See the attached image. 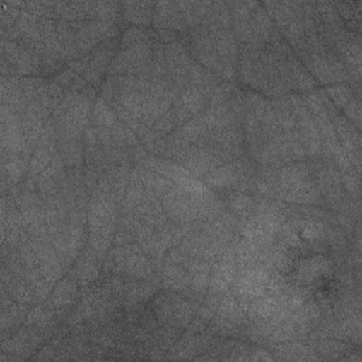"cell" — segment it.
Listing matches in <instances>:
<instances>
[{
	"label": "cell",
	"instance_id": "23",
	"mask_svg": "<svg viewBox=\"0 0 362 362\" xmlns=\"http://www.w3.org/2000/svg\"><path fill=\"white\" fill-rule=\"evenodd\" d=\"M105 259L96 255L89 246L85 247L69 270L71 276L78 281L81 287H86L92 284L100 274Z\"/></svg>",
	"mask_w": 362,
	"mask_h": 362
},
{
	"label": "cell",
	"instance_id": "60",
	"mask_svg": "<svg viewBox=\"0 0 362 362\" xmlns=\"http://www.w3.org/2000/svg\"><path fill=\"white\" fill-rule=\"evenodd\" d=\"M66 93H68V89H65L62 85L57 83L54 79L48 81V96H49L51 112H54L59 106V103L62 102Z\"/></svg>",
	"mask_w": 362,
	"mask_h": 362
},
{
	"label": "cell",
	"instance_id": "48",
	"mask_svg": "<svg viewBox=\"0 0 362 362\" xmlns=\"http://www.w3.org/2000/svg\"><path fill=\"white\" fill-rule=\"evenodd\" d=\"M341 20L346 25V28L355 34L361 31V1H339L334 3Z\"/></svg>",
	"mask_w": 362,
	"mask_h": 362
},
{
	"label": "cell",
	"instance_id": "11",
	"mask_svg": "<svg viewBox=\"0 0 362 362\" xmlns=\"http://www.w3.org/2000/svg\"><path fill=\"white\" fill-rule=\"evenodd\" d=\"M327 109L328 113L332 119V124L335 129V134L338 139V143L341 146V148L344 150V153L346 154L352 168L361 174V133L359 130L346 120V117L344 115L339 113V110L334 106V103L328 99L327 96Z\"/></svg>",
	"mask_w": 362,
	"mask_h": 362
},
{
	"label": "cell",
	"instance_id": "46",
	"mask_svg": "<svg viewBox=\"0 0 362 362\" xmlns=\"http://www.w3.org/2000/svg\"><path fill=\"white\" fill-rule=\"evenodd\" d=\"M223 201L226 204L228 211L235 214L239 219L246 218L253 214L255 197L250 194L240 192V191H232V192L226 194Z\"/></svg>",
	"mask_w": 362,
	"mask_h": 362
},
{
	"label": "cell",
	"instance_id": "62",
	"mask_svg": "<svg viewBox=\"0 0 362 362\" xmlns=\"http://www.w3.org/2000/svg\"><path fill=\"white\" fill-rule=\"evenodd\" d=\"M188 255L180 247V246H174L171 249H168L163 257V262H168V263H175V264H185V262L188 260Z\"/></svg>",
	"mask_w": 362,
	"mask_h": 362
},
{
	"label": "cell",
	"instance_id": "1",
	"mask_svg": "<svg viewBox=\"0 0 362 362\" xmlns=\"http://www.w3.org/2000/svg\"><path fill=\"white\" fill-rule=\"evenodd\" d=\"M88 246L100 257H106L113 246V238L117 229L119 206L116 201L103 192L90 191L88 204Z\"/></svg>",
	"mask_w": 362,
	"mask_h": 362
},
{
	"label": "cell",
	"instance_id": "56",
	"mask_svg": "<svg viewBox=\"0 0 362 362\" xmlns=\"http://www.w3.org/2000/svg\"><path fill=\"white\" fill-rule=\"evenodd\" d=\"M341 331L344 334V337L346 338V341H351L355 345L361 344V313H355L351 314L348 317L339 318L338 320Z\"/></svg>",
	"mask_w": 362,
	"mask_h": 362
},
{
	"label": "cell",
	"instance_id": "58",
	"mask_svg": "<svg viewBox=\"0 0 362 362\" xmlns=\"http://www.w3.org/2000/svg\"><path fill=\"white\" fill-rule=\"evenodd\" d=\"M341 185H342L344 191L352 199H359V195H361V181H359V174L355 170H349V171H342L341 173Z\"/></svg>",
	"mask_w": 362,
	"mask_h": 362
},
{
	"label": "cell",
	"instance_id": "9",
	"mask_svg": "<svg viewBox=\"0 0 362 362\" xmlns=\"http://www.w3.org/2000/svg\"><path fill=\"white\" fill-rule=\"evenodd\" d=\"M260 51L262 49L239 48L238 76L242 83L257 90V93L264 98L273 99V90L260 58Z\"/></svg>",
	"mask_w": 362,
	"mask_h": 362
},
{
	"label": "cell",
	"instance_id": "54",
	"mask_svg": "<svg viewBox=\"0 0 362 362\" xmlns=\"http://www.w3.org/2000/svg\"><path fill=\"white\" fill-rule=\"evenodd\" d=\"M325 95L328 96V99L334 103V106L338 109V110H342L346 103L356 95L354 92V89L351 88L349 83H335V85H329V86H325L324 89ZM361 96V95H359Z\"/></svg>",
	"mask_w": 362,
	"mask_h": 362
},
{
	"label": "cell",
	"instance_id": "3",
	"mask_svg": "<svg viewBox=\"0 0 362 362\" xmlns=\"http://www.w3.org/2000/svg\"><path fill=\"white\" fill-rule=\"evenodd\" d=\"M294 54L310 72V75L315 79V82H320L321 85L329 86L335 83L352 82L344 62L331 48H327L318 54H310L305 51H297Z\"/></svg>",
	"mask_w": 362,
	"mask_h": 362
},
{
	"label": "cell",
	"instance_id": "34",
	"mask_svg": "<svg viewBox=\"0 0 362 362\" xmlns=\"http://www.w3.org/2000/svg\"><path fill=\"white\" fill-rule=\"evenodd\" d=\"M173 106V102L167 98L161 96L160 93L148 90L144 93L143 98V107H141V124L144 126H153L165 112H168Z\"/></svg>",
	"mask_w": 362,
	"mask_h": 362
},
{
	"label": "cell",
	"instance_id": "51",
	"mask_svg": "<svg viewBox=\"0 0 362 362\" xmlns=\"http://www.w3.org/2000/svg\"><path fill=\"white\" fill-rule=\"evenodd\" d=\"M116 120L117 117L115 112L110 109V106L102 98H96L90 113V123L93 126L112 127L116 123Z\"/></svg>",
	"mask_w": 362,
	"mask_h": 362
},
{
	"label": "cell",
	"instance_id": "45",
	"mask_svg": "<svg viewBox=\"0 0 362 362\" xmlns=\"http://www.w3.org/2000/svg\"><path fill=\"white\" fill-rule=\"evenodd\" d=\"M55 30H57V35L65 57V61H74L76 58H79V52L76 48V41H75V31L71 27V23L62 18H55Z\"/></svg>",
	"mask_w": 362,
	"mask_h": 362
},
{
	"label": "cell",
	"instance_id": "35",
	"mask_svg": "<svg viewBox=\"0 0 362 362\" xmlns=\"http://www.w3.org/2000/svg\"><path fill=\"white\" fill-rule=\"evenodd\" d=\"M305 342L320 359H341L344 354L352 352V345L341 339L307 338Z\"/></svg>",
	"mask_w": 362,
	"mask_h": 362
},
{
	"label": "cell",
	"instance_id": "52",
	"mask_svg": "<svg viewBox=\"0 0 362 362\" xmlns=\"http://www.w3.org/2000/svg\"><path fill=\"white\" fill-rule=\"evenodd\" d=\"M57 83L62 85L65 89L71 90V92H76V93H82L89 83L82 78V75L76 74L75 71H72L71 68H62L57 75H54L52 78Z\"/></svg>",
	"mask_w": 362,
	"mask_h": 362
},
{
	"label": "cell",
	"instance_id": "29",
	"mask_svg": "<svg viewBox=\"0 0 362 362\" xmlns=\"http://www.w3.org/2000/svg\"><path fill=\"white\" fill-rule=\"evenodd\" d=\"M71 27L75 31L76 48L81 57L88 55L95 47H98L102 41H105L99 23L96 20L72 21Z\"/></svg>",
	"mask_w": 362,
	"mask_h": 362
},
{
	"label": "cell",
	"instance_id": "28",
	"mask_svg": "<svg viewBox=\"0 0 362 362\" xmlns=\"http://www.w3.org/2000/svg\"><path fill=\"white\" fill-rule=\"evenodd\" d=\"M79 298V284L78 281L71 276H64L52 288L49 297L45 300V304L55 310H68L71 305H74Z\"/></svg>",
	"mask_w": 362,
	"mask_h": 362
},
{
	"label": "cell",
	"instance_id": "16",
	"mask_svg": "<svg viewBox=\"0 0 362 362\" xmlns=\"http://www.w3.org/2000/svg\"><path fill=\"white\" fill-rule=\"evenodd\" d=\"M215 41V48L221 61V79L225 82H235L238 78L239 47L230 30H218L211 33Z\"/></svg>",
	"mask_w": 362,
	"mask_h": 362
},
{
	"label": "cell",
	"instance_id": "13",
	"mask_svg": "<svg viewBox=\"0 0 362 362\" xmlns=\"http://www.w3.org/2000/svg\"><path fill=\"white\" fill-rule=\"evenodd\" d=\"M153 55V45H136L129 48H119L110 65L107 66V76L137 75L150 62Z\"/></svg>",
	"mask_w": 362,
	"mask_h": 362
},
{
	"label": "cell",
	"instance_id": "40",
	"mask_svg": "<svg viewBox=\"0 0 362 362\" xmlns=\"http://www.w3.org/2000/svg\"><path fill=\"white\" fill-rule=\"evenodd\" d=\"M216 314L219 317H222L223 320L238 325V327H246L250 321L246 315V313L243 311L239 300L235 297V294L229 290L225 294L219 296V304H218V310Z\"/></svg>",
	"mask_w": 362,
	"mask_h": 362
},
{
	"label": "cell",
	"instance_id": "6",
	"mask_svg": "<svg viewBox=\"0 0 362 362\" xmlns=\"http://www.w3.org/2000/svg\"><path fill=\"white\" fill-rule=\"evenodd\" d=\"M294 120L296 130L298 133L300 141L305 151V157L310 161L321 158V140L318 136V130L315 122L307 107L304 96L300 93H287Z\"/></svg>",
	"mask_w": 362,
	"mask_h": 362
},
{
	"label": "cell",
	"instance_id": "37",
	"mask_svg": "<svg viewBox=\"0 0 362 362\" xmlns=\"http://www.w3.org/2000/svg\"><path fill=\"white\" fill-rule=\"evenodd\" d=\"M154 4V1H123L122 20L132 25L146 28L153 21Z\"/></svg>",
	"mask_w": 362,
	"mask_h": 362
},
{
	"label": "cell",
	"instance_id": "15",
	"mask_svg": "<svg viewBox=\"0 0 362 362\" xmlns=\"http://www.w3.org/2000/svg\"><path fill=\"white\" fill-rule=\"evenodd\" d=\"M1 58H6L16 69L18 76H38L41 75V58L34 51L16 41L1 40Z\"/></svg>",
	"mask_w": 362,
	"mask_h": 362
},
{
	"label": "cell",
	"instance_id": "47",
	"mask_svg": "<svg viewBox=\"0 0 362 362\" xmlns=\"http://www.w3.org/2000/svg\"><path fill=\"white\" fill-rule=\"evenodd\" d=\"M58 154L64 160L66 168L83 167V141L82 140H62L58 141Z\"/></svg>",
	"mask_w": 362,
	"mask_h": 362
},
{
	"label": "cell",
	"instance_id": "39",
	"mask_svg": "<svg viewBox=\"0 0 362 362\" xmlns=\"http://www.w3.org/2000/svg\"><path fill=\"white\" fill-rule=\"evenodd\" d=\"M185 269L189 276L191 290L199 296H205L208 291L209 284V274H211V263L197 257H188L185 262Z\"/></svg>",
	"mask_w": 362,
	"mask_h": 362
},
{
	"label": "cell",
	"instance_id": "27",
	"mask_svg": "<svg viewBox=\"0 0 362 362\" xmlns=\"http://www.w3.org/2000/svg\"><path fill=\"white\" fill-rule=\"evenodd\" d=\"M332 270V260L318 256L311 259H304L294 266L296 272V284L301 287H307L318 281L322 276H327Z\"/></svg>",
	"mask_w": 362,
	"mask_h": 362
},
{
	"label": "cell",
	"instance_id": "18",
	"mask_svg": "<svg viewBox=\"0 0 362 362\" xmlns=\"http://www.w3.org/2000/svg\"><path fill=\"white\" fill-rule=\"evenodd\" d=\"M117 49V37L102 41L98 47H95L88 55V64L85 71L82 72V78L93 88L102 85V76L107 66L110 65L112 59L116 55Z\"/></svg>",
	"mask_w": 362,
	"mask_h": 362
},
{
	"label": "cell",
	"instance_id": "12",
	"mask_svg": "<svg viewBox=\"0 0 362 362\" xmlns=\"http://www.w3.org/2000/svg\"><path fill=\"white\" fill-rule=\"evenodd\" d=\"M55 327H44V325H23L8 338L3 339L1 351L20 356L21 359L30 358L31 354L54 332Z\"/></svg>",
	"mask_w": 362,
	"mask_h": 362
},
{
	"label": "cell",
	"instance_id": "38",
	"mask_svg": "<svg viewBox=\"0 0 362 362\" xmlns=\"http://www.w3.org/2000/svg\"><path fill=\"white\" fill-rule=\"evenodd\" d=\"M277 361H311L320 359L304 339H291L272 346Z\"/></svg>",
	"mask_w": 362,
	"mask_h": 362
},
{
	"label": "cell",
	"instance_id": "36",
	"mask_svg": "<svg viewBox=\"0 0 362 362\" xmlns=\"http://www.w3.org/2000/svg\"><path fill=\"white\" fill-rule=\"evenodd\" d=\"M95 1H55V17L72 21L93 20Z\"/></svg>",
	"mask_w": 362,
	"mask_h": 362
},
{
	"label": "cell",
	"instance_id": "20",
	"mask_svg": "<svg viewBox=\"0 0 362 362\" xmlns=\"http://www.w3.org/2000/svg\"><path fill=\"white\" fill-rule=\"evenodd\" d=\"M206 105H208V99L198 88L187 86L181 92L180 98L171 106V112H173L177 129L181 127L191 117L201 115L205 110Z\"/></svg>",
	"mask_w": 362,
	"mask_h": 362
},
{
	"label": "cell",
	"instance_id": "24",
	"mask_svg": "<svg viewBox=\"0 0 362 362\" xmlns=\"http://www.w3.org/2000/svg\"><path fill=\"white\" fill-rule=\"evenodd\" d=\"M1 195L11 187L21 184L28 174V161L21 154H1Z\"/></svg>",
	"mask_w": 362,
	"mask_h": 362
},
{
	"label": "cell",
	"instance_id": "63",
	"mask_svg": "<svg viewBox=\"0 0 362 362\" xmlns=\"http://www.w3.org/2000/svg\"><path fill=\"white\" fill-rule=\"evenodd\" d=\"M250 352L252 354H249V359H252V361H259V359L260 361H272V359H274V356L272 354H269L267 351H264L262 348H252Z\"/></svg>",
	"mask_w": 362,
	"mask_h": 362
},
{
	"label": "cell",
	"instance_id": "64",
	"mask_svg": "<svg viewBox=\"0 0 362 362\" xmlns=\"http://www.w3.org/2000/svg\"><path fill=\"white\" fill-rule=\"evenodd\" d=\"M341 359H346V361H356V362H361L362 361V356L359 352L354 354V355H349V356H342Z\"/></svg>",
	"mask_w": 362,
	"mask_h": 362
},
{
	"label": "cell",
	"instance_id": "41",
	"mask_svg": "<svg viewBox=\"0 0 362 362\" xmlns=\"http://www.w3.org/2000/svg\"><path fill=\"white\" fill-rule=\"evenodd\" d=\"M178 136L184 139L191 146L197 144H205L209 139V130L206 127V123L202 117V115H197L191 117L188 122H185L181 127L175 129Z\"/></svg>",
	"mask_w": 362,
	"mask_h": 362
},
{
	"label": "cell",
	"instance_id": "30",
	"mask_svg": "<svg viewBox=\"0 0 362 362\" xmlns=\"http://www.w3.org/2000/svg\"><path fill=\"white\" fill-rule=\"evenodd\" d=\"M28 305L17 303L11 300L10 297H1V313H0V329H1V338L4 339L6 335H11L13 329L18 328L21 324H24L27 314H28Z\"/></svg>",
	"mask_w": 362,
	"mask_h": 362
},
{
	"label": "cell",
	"instance_id": "8",
	"mask_svg": "<svg viewBox=\"0 0 362 362\" xmlns=\"http://www.w3.org/2000/svg\"><path fill=\"white\" fill-rule=\"evenodd\" d=\"M0 147L1 154H21L28 163L34 151L25 141L20 113L7 105L0 106Z\"/></svg>",
	"mask_w": 362,
	"mask_h": 362
},
{
	"label": "cell",
	"instance_id": "49",
	"mask_svg": "<svg viewBox=\"0 0 362 362\" xmlns=\"http://www.w3.org/2000/svg\"><path fill=\"white\" fill-rule=\"evenodd\" d=\"M153 42H154V38L150 30L144 27L132 25L123 31L119 48H129L136 45H153Z\"/></svg>",
	"mask_w": 362,
	"mask_h": 362
},
{
	"label": "cell",
	"instance_id": "22",
	"mask_svg": "<svg viewBox=\"0 0 362 362\" xmlns=\"http://www.w3.org/2000/svg\"><path fill=\"white\" fill-rule=\"evenodd\" d=\"M164 58L168 75L180 81L185 88L187 75L192 68L195 59L191 57L188 48L181 41H174L171 44L164 45Z\"/></svg>",
	"mask_w": 362,
	"mask_h": 362
},
{
	"label": "cell",
	"instance_id": "14",
	"mask_svg": "<svg viewBox=\"0 0 362 362\" xmlns=\"http://www.w3.org/2000/svg\"><path fill=\"white\" fill-rule=\"evenodd\" d=\"M221 164H223L221 151L209 141L205 144L191 146L184 158L180 161L182 168L199 180Z\"/></svg>",
	"mask_w": 362,
	"mask_h": 362
},
{
	"label": "cell",
	"instance_id": "33",
	"mask_svg": "<svg viewBox=\"0 0 362 362\" xmlns=\"http://www.w3.org/2000/svg\"><path fill=\"white\" fill-rule=\"evenodd\" d=\"M161 287L167 291L184 294L191 288L189 276L184 264L163 262L161 266Z\"/></svg>",
	"mask_w": 362,
	"mask_h": 362
},
{
	"label": "cell",
	"instance_id": "50",
	"mask_svg": "<svg viewBox=\"0 0 362 362\" xmlns=\"http://www.w3.org/2000/svg\"><path fill=\"white\" fill-rule=\"evenodd\" d=\"M110 134H112V144L116 148H130L139 144V139L136 133L130 127L123 124L119 119L110 127Z\"/></svg>",
	"mask_w": 362,
	"mask_h": 362
},
{
	"label": "cell",
	"instance_id": "17",
	"mask_svg": "<svg viewBox=\"0 0 362 362\" xmlns=\"http://www.w3.org/2000/svg\"><path fill=\"white\" fill-rule=\"evenodd\" d=\"M239 274V267L235 260V253L232 245L226 249L221 259L211 264V274H209V284L208 293L222 296L229 291L236 281Z\"/></svg>",
	"mask_w": 362,
	"mask_h": 362
},
{
	"label": "cell",
	"instance_id": "31",
	"mask_svg": "<svg viewBox=\"0 0 362 362\" xmlns=\"http://www.w3.org/2000/svg\"><path fill=\"white\" fill-rule=\"evenodd\" d=\"M0 95L1 105L10 106L17 113H23L27 107V99L21 86V76H4L0 78Z\"/></svg>",
	"mask_w": 362,
	"mask_h": 362
},
{
	"label": "cell",
	"instance_id": "19",
	"mask_svg": "<svg viewBox=\"0 0 362 362\" xmlns=\"http://www.w3.org/2000/svg\"><path fill=\"white\" fill-rule=\"evenodd\" d=\"M270 272L260 267H247L239 270L236 281L233 283L230 291L240 301H250L257 298L266 291L267 280Z\"/></svg>",
	"mask_w": 362,
	"mask_h": 362
},
{
	"label": "cell",
	"instance_id": "26",
	"mask_svg": "<svg viewBox=\"0 0 362 362\" xmlns=\"http://www.w3.org/2000/svg\"><path fill=\"white\" fill-rule=\"evenodd\" d=\"M151 24L154 30H171L177 33L188 30L175 1H157L154 4Z\"/></svg>",
	"mask_w": 362,
	"mask_h": 362
},
{
	"label": "cell",
	"instance_id": "4",
	"mask_svg": "<svg viewBox=\"0 0 362 362\" xmlns=\"http://www.w3.org/2000/svg\"><path fill=\"white\" fill-rule=\"evenodd\" d=\"M199 303L178 293L167 291L157 294L153 300V313L161 325L187 328L198 310Z\"/></svg>",
	"mask_w": 362,
	"mask_h": 362
},
{
	"label": "cell",
	"instance_id": "10",
	"mask_svg": "<svg viewBox=\"0 0 362 362\" xmlns=\"http://www.w3.org/2000/svg\"><path fill=\"white\" fill-rule=\"evenodd\" d=\"M86 225L65 221L51 236V243L64 264L69 269L81 252L85 249L86 242Z\"/></svg>",
	"mask_w": 362,
	"mask_h": 362
},
{
	"label": "cell",
	"instance_id": "2",
	"mask_svg": "<svg viewBox=\"0 0 362 362\" xmlns=\"http://www.w3.org/2000/svg\"><path fill=\"white\" fill-rule=\"evenodd\" d=\"M262 6L293 51H303L305 45L303 1H264Z\"/></svg>",
	"mask_w": 362,
	"mask_h": 362
},
{
	"label": "cell",
	"instance_id": "61",
	"mask_svg": "<svg viewBox=\"0 0 362 362\" xmlns=\"http://www.w3.org/2000/svg\"><path fill=\"white\" fill-rule=\"evenodd\" d=\"M151 127L156 132H158L160 134H163V136H167V134L173 133L177 129V124H175V120H174L171 109L168 112H165Z\"/></svg>",
	"mask_w": 362,
	"mask_h": 362
},
{
	"label": "cell",
	"instance_id": "57",
	"mask_svg": "<svg viewBox=\"0 0 362 362\" xmlns=\"http://www.w3.org/2000/svg\"><path fill=\"white\" fill-rule=\"evenodd\" d=\"M14 6L25 10L40 18L55 17V1H11Z\"/></svg>",
	"mask_w": 362,
	"mask_h": 362
},
{
	"label": "cell",
	"instance_id": "59",
	"mask_svg": "<svg viewBox=\"0 0 362 362\" xmlns=\"http://www.w3.org/2000/svg\"><path fill=\"white\" fill-rule=\"evenodd\" d=\"M344 116L349 123H352L358 130H361V96L355 95L346 106L342 109Z\"/></svg>",
	"mask_w": 362,
	"mask_h": 362
},
{
	"label": "cell",
	"instance_id": "42",
	"mask_svg": "<svg viewBox=\"0 0 362 362\" xmlns=\"http://www.w3.org/2000/svg\"><path fill=\"white\" fill-rule=\"evenodd\" d=\"M134 167L137 168L140 181L148 195L160 199L173 187V181L168 177L151 170L141 168L139 165H134Z\"/></svg>",
	"mask_w": 362,
	"mask_h": 362
},
{
	"label": "cell",
	"instance_id": "32",
	"mask_svg": "<svg viewBox=\"0 0 362 362\" xmlns=\"http://www.w3.org/2000/svg\"><path fill=\"white\" fill-rule=\"evenodd\" d=\"M250 24H252V28H253L257 40L263 45H267L270 42L283 40L281 34L279 33L277 27L274 25L273 20L267 14V11L262 6V3L252 11V14H250Z\"/></svg>",
	"mask_w": 362,
	"mask_h": 362
},
{
	"label": "cell",
	"instance_id": "25",
	"mask_svg": "<svg viewBox=\"0 0 362 362\" xmlns=\"http://www.w3.org/2000/svg\"><path fill=\"white\" fill-rule=\"evenodd\" d=\"M66 180V165L57 153L49 165L37 177V188L42 198L54 197Z\"/></svg>",
	"mask_w": 362,
	"mask_h": 362
},
{
	"label": "cell",
	"instance_id": "53",
	"mask_svg": "<svg viewBox=\"0 0 362 362\" xmlns=\"http://www.w3.org/2000/svg\"><path fill=\"white\" fill-rule=\"evenodd\" d=\"M25 280L30 283V286L33 287V290L35 291V296L38 298L40 303H45V300L49 297L54 286L49 284L42 274L40 273V270L37 267H31V269H25L24 273Z\"/></svg>",
	"mask_w": 362,
	"mask_h": 362
},
{
	"label": "cell",
	"instance_id": "43",
	"mask_svg": "<svg viewBox=\"0 0 362 362\" xmlns=\"http://www.w3.org/2000/svg\"><path fill=\"white\" fill-rule=\"evenodd\" d=\"M230 23L232 20L228 1H212L201 25L209 33H215L218 30H230Z\"/></svg>",
	"mask_w": 362,
	"mask_h": 362
},
{
	"label": "cell",
	"instance_id": "44",
	"mask_svg": "<svg viewBox=\"0 0 362 362\" xmlns=\"http://www.w3.org/2000/svg\"><path fill=\"white\" fill-rule=\"evenodd\" d=\"M188 30L199 27L209 11L212 1H175Z\"/></svg>",
	"mask_w": 362,
	"mask_h": 362
},
{
	"label": "cell",
	"instance_id": "7",
	"mask_svg": "<svg viewBox=\"0 0 362 362\" xmlns=\"http://www.w3.org/2000/svg\"><path fill=\"white\" fill-rule=\"evenodd\" d=\"M180 41L188 48L191 57L204 68L221 78V61L215 48V41L211 33L199 25L194 30L180 33Z\"/></svg>",
	"mask_w": 362,
	"mask_h": 362
},
{
	"label": "cell",
	"instance_id": "5",
	"mask_svg": "<svg viewBox=\"0 0 362 362\" xmlns=\"http://www.w3.org/2000/svg\"><path fill=\"white\" fill-rule=\"evenodd\" d=\"M284 221V211L253 212L239 221V235L259 246H270L277 240V235Z\"/></svg>",
	"mask_w": 362,
	"mask_h": 362
},
{
	"label": "cell",
	"instance_id": "21",
	"mask_svg": "<svg viewBox=\"0 0 362 362\" xmlns=\"http://www.w3.org/2000/svg\"><path fill=\"white\" fill-rule=\"evenodd\" d=\"M215 337L209 332L194 334L187 331L184 335H180V338L174 342V345L170 348V352L164 358L194 359L197 354L208 351L215 344Z\"/></svg>",
	"mask_w": 362,
	"mask_h": 362
},
{
	"label": "cell",
	"instance_id": "55",
	"mask_svg": "<svg viewBox=\"0 0 362 362\" xmlns=\"http://www.w3.org/2000/svg\"><path fill=\"white\" fill-rule=\"evenodd\" d=\"M93 20L119 24V20H122V3L120 1H95Z\"/></svg>",
	"mask_w": 362,
	"mask_h": 362
}]
</instances>
